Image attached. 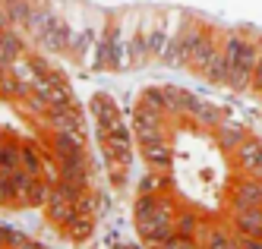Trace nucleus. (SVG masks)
Masks as SVG:
<instances>
[{"label": "nucleus", "instance_id": "f257e3e1", "mask_svg": "<svg viewBox=\"0 0 262 249\" xmlns=\"http://www.w3.org/2000/svg\"><path fill=\"white\" fill-rule=\"evenodd\" d=\"M177 212H180V205L171 199V193H161V196H145V193H139L136 196V205H133V221H136L139 237L152 246V249H161L167 240L174 237Z\"/></svg>", "mask_w": 262, "mask_h": 249}, {"label": "nucleus", "instance_id": "f03ea898", "mask_svg": "<svg viewBox=\"0 0 262 249\" xmlns=\"http://www.w3.org/2000/svg\"><path fill=\"white\" fill-rule=\"evenodd\" d=\"M224 51V60H228V79H224V85H231L234 92H247L253 88V70L259 63V48L250 44L247 38H228V41L221 44Z\"/></svg>", "mask_w": 262, "mask_h": 249}, {"label": "nucleus", "instance_id": "7ed1b4c3", "mask_svg": "<svg viewBox=\"0 0 262 249\" xmlns=\"http://www.w3.org/2000/svg\"><path fill=\"white\" fill-rule=\"evenodd\" d=\"M228 212H247V208H262V180L253 177H234L228 186Z\"/></svg>", "mask_w": 262, "mask_h": 249}, {"label": "nucleus", "instance_id": "20e7f679", "mask_svg": "<svg viewBox=\"0 0 262 249\" xmlns=\"http://www.w3.org/2000/svg\"><path fill=\"white\" fill-rule=\"evenodd\" d=\"M234 167L240 177H253V180H262V139L256 136H247L234 151Z\"/></svg>", "mask_w": 262, "mask_h": 249}, {"label": "nucleus", "instance_id": "39448f33", "mask_svg": "<svg viewBox=\"0 0 262 249\" xmlns=\"http://www.w3.org/2000/svg\"><path fill=\"white\" fill-rule=\"evenodd\" d=\"M228 224L237 237L262 240V208H247V212H228Z\"/></svg>", "mask_w": 262, "mask_h": 249}, {"label": "nucleus", "instance_id": "423d86ee", "mask_svg": "<svg viewBox=\"0 0 262 249\" xmlns=\"http://www.w3.org/2000/svg\"><path fill=\"white\" fill-rule=\"evenodd\" d=\"M139 151H142L145 164L152 167V170H158V174H167V170H171V161H174V148H171V142H167V139H158V142L139 145Z\"/></svg>", "mask_w": 262, "mask_h": 249}, {"label": "nucleus", "instance_id": "0eeeda50", "mask_svg": "<svg viewBox=\"0 0 262 249\" xmlns=\"http://www.w3.org/2000/svg\"><path fill=\"white\" fill-rule=\"evenodd\" d=\"M202 221H205V218L196 212V208H190V205H180L177 221H174V234H177L180 240H196V234H199Z\"/></svg>", "mask_w": 262, "mask_h": 249}, {"label": "nucleus", "instance_id": "6e6552de", "mask_svg": "<svg viewBox=\"0 0 262 249\" xmlns=\"http://www.w3.org/2000/svg\"><path fill=\"white\" fill-rule=\"evenodd\" d=\"M250 136V132L247 129H243L240 123H234V120H228V117H224L218 126H215V142L224 148V151H234L243 139H247Z\"/></svg>", "mask_w": 262, "mask_h": 249}, {"label": "nucleus", "instance_id": "1a4fd4ad", "mask_svg": "<svg viewBox=\"0 0 262 249\" xmlns=\"http://www.w3.org/2000/svg\"><path fill=\"white\" fill-rule=\"evenodd\" d=\"M234 249H262V240H247V237H237Z\"/></svg>", "mask_w": 262, "mask_h": 249}, {"label": "nucleus", "instance_id": "9d476101", "mask_svg": "<svg viewBox=\"0 0 262 249\" xmlns=\"http://www.w3.org/2000/svg\"><path fill=\"white\" fill-rule=\"evenodd\" d=\"M253 92H256V95L262 92V57H259V63H256V70H253Z\"/></svg>", "mask_w": 262, "mask_h": 249}, {"label": "nucleus", "instance_id": "9b49d317", "mask_svg": "<svg viewBox=\"0 0 262 249\" xmlns=\"http://www.w3.org/2000/svg\"><path fill=\"white\" fill-rule=\"evenodd\" d=\"M259 101H262V92H259Z\"/></svg>", "mask_w": 262, "mask_h": 249}]
</instances>
